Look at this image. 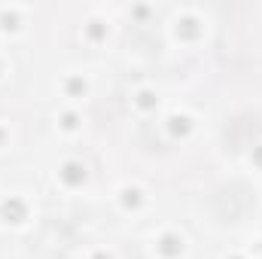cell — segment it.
<instances>
[{
  "mask_svg": "<svg viewBox=\"0 0 262 259\" xmlns=\"http://www.w3.org/2000/svg\"><path fill=\"white\" fill-rule=\"evenodd\" d=\"M210 207H213V217H216V220H223V223H238V220L250 210L247 189H244V186H223L220 192H213Z\"/></svg>",
  "mask_w": 262,
  "mask_h": 259,
  "instance_id": "obj_1",
  "label": "cell"
}]
</instances>
